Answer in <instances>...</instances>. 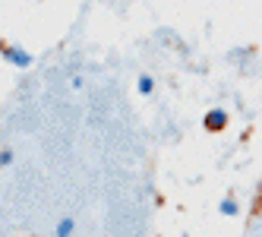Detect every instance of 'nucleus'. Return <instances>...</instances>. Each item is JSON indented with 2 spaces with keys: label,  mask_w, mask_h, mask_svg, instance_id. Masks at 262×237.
Here are the masks:
<instances>
[{
  "label": "nucleus",
  "mask_w": 262,
  "mask_h": 237,
  "mask_svg": "<svg viewBox=\"0 0 262 237\" xmlns=\"http://www.w3.org/2000/svg\"><path fill=\"white\" fill-rule=\"evenodd\" d=\"M228 123H231V114L224 111V107H212V111H205V117H202V126H205L209 133L228 130Z\"/></svg>",
  "instance_id": "nucleus-1"
},
{
  "label": "nucleus",
  "mask_w": 262,
  "mask_h": 237,
  "mask_svg": "<svg viewBox=\"0 0 262 237\" xmlns=\"http://www.w3.org/2000/svg\"><path fill=\"white\" fill-rule=\"evenodd\" d=\"M0 54H4V60L7 63H13V67H32V54L26 51V48H19V45H0Z\"/></svg>",
  "instance_id": "nucleus-2"
},
{
  "label": "nucleus",
  "mask_w": 262,
  "mask_h": 237,
  "mask_svg": "<svg viewBox=\"0 0 262 237\" xmlns=\"http://www.w3.org/2000/svg\"><path fill=\"white\" fill-rule=\"evenodd\" d=\"M73 231H76V222L73 218H60L57 228H54V237H73Z\"/></svg>",
  "instance_id": "nucleus-3"
},
{
  "label": "nucleus",
  "mask_w": 262,
  "mask_h": 237,
  "mask_svg": "<svg viewBox=\"0 0 262 237\" xmlns=\"http://www.w3.org/2000/svg\"><path fill=\"white\" fill-rule=\"evenodd\" d=\"M136 85H139V95H152V92H155V79H152V76H139Z\"/></svg>",
  "instance_id": "nucleus-4"
},
{
  "label": "nucleus",
  "mask_w": 262,
  "mask_h": 237,
  "mask_svg": "<svg viewBox=\"0 0 262 237\" xmlns=\"http://www.w3.org/2000/svg\"><path fill=\"white\" fill-rule=\"evenodd\" d=\"M218 212H221V215H237V212H240V206H237V199H221V206H218Z\"/></svg>",
  "instance_id": "nucleus-5"
},
{
  "label": "nucleus",
  "mask_w": 262,
  "mask_h": 237,
  "mask_svg": "<svg viewBox=\"0 0 262 237\" xmlns=\"http://www.w3.org/2000/svg\"><path fill=\"white\" fill-rule=\"evenodd\" d=\"M7 165H13V152H10V149L0 152V168H7Z\"/></svg>",
  "instance_id": "nucleus-6"
}]
</instances>
